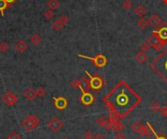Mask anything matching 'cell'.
I'll return each mask as SVG.
<instances>
[{
	"label": "cell",
	"instance_id": "cell-17",
	"mask_svg": "<svg viewBox=\"0 0 167 139\" xmlns=\"http://www.w3.org/2000/svg\"><path fill=\"white\" fill-rule=\"evenodd\" d=\"M135 59L139 64H143L146 63L148 62V55L146 54V52L144 51H140L139 53L136 54L135 55Z\"/></svg>",
	"mask_w": 167,
	"mask_h": 139
},
{
	"label": "cell",
	"instance_id": "cell-14",
	"mask_svg": "<svg viewBox=\"0 0 167 139\" xmlns=\"http://www.w3.org/2000/svg\"><path fill=\"white\" fill-rule=\"evenodd\" d=\"M24 96L28 99V101H34L37 97L36 90H34L33 88H28L25 90L24 92Z\"/></svg>",
	"mask_w": 167,
	"mask_h": 139
},
{
	"label": "cell",
	"instance_id": "cell-7",
	"mask_svg": "<svg viewBox=\"0 0 167 139\" xmlns=\"http://www.w3.org/2000/svg\"><path fill=\"white\" fill-rule=\"evenodd\" d=\"M68 16L63 15L61 18H59L58 20L53 21L52 23V28L54 30H56V31H60L62 28L65 27V25L68 24Z\"/></svg>",
	"mask_w": 167,
	"mask_h": 139
},
{
	"label": "cell",
	"instance_id": "cell-38",
	"mask_svg": "<svg viewBox=\"0 0 167 139\" xmlns=\"http://www.w3.org/2000/svg\"><path fill=\"white\" fill-rule=\"evenodd\" d=\"M158 139H165V138H163V137H162V138H158Z\"/></svg>",
	"mask_w": 167,
	"mask_h": 139
},
{
	"label": "cell",
	"instance_id": "cell-5",
	"mask_svg": "<svg viewBox=\"0 0 167 139\" xmlns=\"http://www.w3.org/2000/svg\"><path fill=\"white\" fill-rule=\"evenodd\" d=\"M63 125H64V123L58 118V117H53V118L47 123V127L54 132L59 131V130L63 128Z\"/></svg>",
	"mask_w": 167,
	"mask_h": 139
},
{
	"label": "cell",
	"instance_id": "cell-2",
	"mask_svg": "<svg viewBox=\"0 0 167 139\" xmlns=\"http://www.w3.org/2000/svg\"><path fill=\"white\" fill-rule=\"evenodd\" d=\"M78 56L79 58H83L92 60L96 66L100 67V68L105 66V64H107V62H108L107 58H105L104 55H97L95 58H89V56H86V55H78Z\"/></svg>",
	"mask_w": 167,
	"mask_h": 139
},
{
	"label": "cell",
	"instance_id": "cell-37",
	"mask_svg": "<svg viewBox=\"0 0 167 139\" xmlns=\"http://www.w3.org/2000/svg\"><path fill=\"white\" fill-rule=\"evenodd\" d=\"M5 1L8 3V5H9V6H11L12 4H14L15 2H17L18 0H5Z\"/></svg>",
	"mask_w": 167,
	"mask_h": 139
},
{
	"label": "cell",
	"instance_id": "cell-6",
	"mask_svg": "<svg viewBox=\"0 0 167 139\" xmlns=\"http://www.w3.org/2000/svg\"><path fill=\"white\" fill-rule=\"evenodd\" d=\"M2 100H3V102L5 103L7 106H13V105H15V104L17 103L18 96L16 94L13 93L12 92H10V90H8V92H6L5 93L3 94Z\"/></svg>",
	"mask_w": 167,
	"mask_h": 139
},
{
	"label": "cell",
	"instance_id": "cell-39",
	"mask_svg": "<svg viewBox=\"0 0 167 139\" xmlns=\"http://www.w3.org/2000/svg\"><path fill=\"white\" fill-rule=\"evenodd\" d=\"M165 3H167V0H165Z\"/></svg>",
	"mask_w": 167,
	"mask_h": 139
},
{
	"label": "cell",
	"instance_id": "cell-31",
	"mask_svg": "<svg viewBox=\"0 0 167 139\" xmlns=\"http://www.w3.org/2000/svg\"><path fill=\"white\" fill-rule=\"evenodd\" d=\"M83 137H84V139H93L94 134L91 130H87V131H85L84 134H83Z\"/></svg>",
	"mask_w": 167,
	"mask_h": 139
},
{
	"label": "cell",
	"instance_id": "cell-26",
	"mask_svg": "<svg viewBox=\"0 0 167 139\" xmlns=\"http://www.w3.org/2000/svg\"><path fill=\"white\" fill-rule=\"evenodd\" d=\"M36 93L38 97H44L46 95V90L43 88V87H39L36 90Z\"/></svg>",
	"mask_w": 167,
	"mask_h": 139
},
{
	"label": "cell",
	"instance_id": "cell-1",
	"mask_svg": "<svg viewBox=\"0 0 167 139\" xmlns=\"http://www.w3.org/2000/svg\"><path fill=\"white\" fill-rule=\"evenodd\" d=\"M39 124H40V119L35 115H28L26 116L22 122V127H23L26 131H30L36 128Z\"/></svg>",
	"mask_w": 167,
	"mask_h": 139
},
{
	"label": "cell",
	"instance_id": "cell-34",
	"mask_svg": "<svg viewBox=\"0 0 167 139\" xmlns=\"http://www.w3.org/2000/svg\"><path fill=\"white\" fill-rule=\"evenodd\" d=\"M70 86L72 87V88H74V89H79V80H74V81H72V83H70Z\"/></svg>",
	"mask_w": 167,
	"mask_h": 139
},
{
	"label": "cell",
	"instance_id": "cell-32",
	"mask_svg": "<svg viewBox=\"0 0 167 139\" xmlns=\"http://www.w3.org/2000/svg\"><path fill=\"white\" fill-rule=\"evenodd\" d=\"M149 48H151V46H149V44L147 42V43H144V44L141 46V51H144V52H147L149 50Z\"/></svg>",
	"mask_w": 167,
	"mask_h": 139
},
{
	"label": "cell",
	"instance_id": "cell-19",
	"mask_svg": "<svg viewBox=\"0 0 167 139\" xmlns=\"http://www.w3.org/2000/svg\"><path fill=\"white\" fill-rule=\"evenodd\" d=\"M46 5L50 10L55 11L60 7V2H59V0H47Z\"/></svg>",
	"mask_w": 167,
	"mask_h": 139
},
{
	"label": "cell",
	"instance_id": "cell-12",
	"mask_svg": "<svg viewBox=\"0 0 167 139\" xmlns=\"http://www.w3.org/2000/svg\"><path fill=\"white\" fill-rule=\"evenodd\" d=\"M155 64H158L159 67H162L163 70L167 72V50L163 52L160 56H158L155 60Z\"/></svg>",
	"mask_w": 167,
	"mask_h": 139
},
{
	"label": "cell",
	"instance_id": "cell-33",
	"mask_svg": "<svg viewBox=\"0 0 167 139\" xmlns=\"http://www.w3.org/2000/svg\"><path fill=\"white\" fill-rule=\"evenodd\" d=\"M114 139H126V136L123 132H118L116 133V135L114 136Z\"/></svg>",
	"mask_w": 167,
	"mask_h": 139
},
{
	"label": "cell",
	"instance_id": "cell-21",
	"mask_svg": "<svg viewBox=\"0 0 167 139\" xmlns=\"http://www.w3.org/2000/svg\"><path fill=\"white\" fill-rule=\"evenodd\" d=\"M149 25V21H148L147 20L143 19V18H141V19L138 21V23H137V27H138L140 29H142V30L147 29Z\"/></svg>",
	"mask_w": 167,
	"mask_h": 139
},
{
	"label": "cell",
	"instance_id": "cell-8",
	"mask_svg": "<svg viewBox=\"0 0 167 139\" xmlns=\"http://www.w3.org/2000/svg\"><path fill=\"white\" fill-rule=\"evenodd\" d=\"M53 103L54 106L59 110H64L68 106V99L64 96H58V97H53Z\"/></svg>",
	"mask_w": 167,
	"mask_h": 139
},
{
	"label": "cell",
	"instance_id": "cell-35",
	"mask_svg": "<svg viewBox=\"0 0 167 139\" xmlns=\"http://www.w3.org/2000/svg\"><path fill=\"white\" fill-rule=\"evenodd\" d=\"M159 112L161 113V115H162V116L167 117V107H163V108H161Z\"/></svg>",
	"mask_w": 167,
	"mask_h": 139
},
{
	"label": "cell",
	"instance_id": "cell-24",
	"mask_svg": "<svg viewBox=\"0 0 167 139\" xmlns=\"http://www.w3.org/2000/svg\"><path fill=\"white\" fill-rule=\"evenodd\" d=\"M10 49V45L6 42H1L0 43V52L1 53H6L7 51H9Z\"/></svg>",
	"mask_w": 167,
	"mask_h": 139
},
{
	"label": "cell",
	"instance_id": "cell-25",
	"mask_svg": "<svg viewBox=\"0 0 167 139\" xmlns=\"http://www.w3.org/2000/svg\"><path fill=\"white\" fill-rule=\"evenodd\" d=\"M96 124L98 125H100V127L104 128V127L107 125L108 123H107V121L105 120V118H103V117H99V118L96 120Z\"/></svg>",
	"mask_w": 167,
	"mask_h": 139
},
{
	"label": "cell",
	"instance_id": "cell-13",
	"mask_svg": "<svg viewBox=\"0 0 167 139\" xmlns=\"http://www.w3.org/2000/svg\"><path fill=\"white\" fill-rule=\"evenodd\" d=\"M148 21H149V24L152 25V27H159L160 25L162 24L161 18L156 14H153V15H152L151 17H149Z\"/></svg>",
	"mask_w": 167,
	"mask_h": 139
},
{
	"label": "cell",
	"instance_id": "cell-9",
	"mask_svg": "<svg viewBox=\"0 0 167 139\" xmlns=\"http://www.w3.org/2000/svg\"><path fill=\"white\" fill-rule=\"evenodd\" d=\"M131 128L135 133L141 134V135H149V131L147 128L141 124L140 122H135V123L131 125Z\"/></svg>",
	"mask_w": 167,
	"mask_h": 139
},
{
	"label": "cell",
	"instance_id": "cell-30",
	"mask_svg": "<svg viewBox=\"0 0 167 139\" xmlns=\"http://www.w3.org/2000/svg\"><path fill=\"white\" fill-rule=\"evenodd\" d=\"M7 139H22V137L18 132H11L7 136Z\"/></svg>",
	"mask_w": 167,
	"mask_h": 139
},
{
	"label": "cell",
	"instance_id": "cell-10",
	"mask_svg": "<svg viewBox=\"0 0 167 139\" xmlns=\"http://www.w3.org/2000/svg\"><path fill=\"white\" fill-rule=\"evenodd\" d=\"M152 33L158 36V38L161 39L164 43L167 42V25L166 24H162L159 27V29L155 30V31H152Z\"/></svg>",
	"mask_w": 167,
	"mask_h": 139
},
{
	"label": "cell",
	"instance_id": "cell-22",
	"mask_svg": "<svg viewBox=\"0 0 167 139\" xmlns=\"http://www.w3.org/2000/svg\"><path fill=\"white\" fill-rule=\"evenodd\" d=\"M10 7L5 0H0V15L4 16V11Z\"/></svg>",
	"mask_w": 167,
	"mask_h": 139
},
{
	"label": "cell",
	"instance_id": "cell-29",
	"mask_svg": "<svg viewBox=\"0 0 167 139\" xmlns=\"http://www.w3.org/2000/svg\"><path fill=\"white\" fill-rule=\"evenodd\" d=\"M44 17H45L46 20H51L54 18V12H53L52 10H47L45 13H44Z\"/></svg>",
	"mask_w": 167,
	"mask_h": 139
},
{
	"label": "cell",
	"instance_id": "cell-11",
	"mask_svg": "<svg viewBox=\"0 0 167 139\" xmlns=\"http://www.w3.org/2000/svg\"><path fill=\"white\" fill-rule=\"evenodd\" d=\"M80 101L83 105L85 106H89L92 103L94 102V96L93 94L90 93L89 92H84L82 93L81 96H80Z\"/></svg>",
	"mask_w": 167,
	"mask_h": 139
},
{
	"label": "cell",
	"instance_id": "cell-18",
	"mask_svg": "<svg viewBox=\"0 0 167 139\" xmlns=\"http://www.w3.org/2000/svg\"><path fill=\"white\" fill-rule=\"evenodd\" d=\"M147 8L145 7V6H143V5H139V6H137L134 9V11H133V13H134V15L135 16H137V17H139V18H143V17L147 14Z\"/></svg>",
	"mask_w": 167,
	"mask_h": 139
},
{
	"label": "cell",
	"instance_id": "cell-4",
	"mask_svg": "<svg viewBox=\"0 0 167 139\" xmlns=\"http://www.w3.org/2000/svg\"><path fill=\"white\" fill-rule=\"evenodd\" d=\"M86 74L89 76V80H90V88L93 89L95 90H98L103 87V80L102 78L98 75H95V76H91L89 73L87 71L85 72Z\"/></svg>",
	"mask_w": 167,
	"mask_h": 139
},
{
	"label": "cell",
	"instance_id": "cell-27",
	"mask_svg": "<svg viewBox=\"0 0 167 139\" xmlns=\"http://www.w3.org/2000/svg\"><path fill=\"white\" fill-rule=\"evenodd\" d=\"M112 128L114 130H116V131H120V130L124 128V125H123L121 123H119V122H115L114 125H112Z\"/></svg>",
	"mask_w": 167,
	"mask_h": 139
},
{
	"label": "cell",
	"instance_id": "cell-28",
	"mask_svg": "<svg viewBox=\"0 0 167 139\" xmlns=\"http://www.w3.org/2000/svg\"><path fill=\"white\" fill-rule=\"evenodd\" d=\"M160 105H159V103H157L156 101L153 102L152 105H151V110L152 112H159L160 111Z\"/></svg>",
	"mask_w": 167,
	"mask_h": 139
},
{
	"label": "cell",
	"instance_id": "cell-16",
	"mask_svg": "<svg viewBox=\"0 0 167 139\" xmlns=\"http://www.w3.org/2000/svg\"><path fill=\"white\" fill-rule=\"evenodd\" d=\"M16 50L18 53H20V54H24L25 52L28 50V43H26L25 40H23V39H21V40H19L17 43H16Z\"/></svg>",
	"mask_w": 167,
	"mask_h": 139
},
{
	"label": "cell",
	"instance_id": "cell-23",
	"mask_svg": "<svg viewBox=\"0 0 167 139\" xmlns=\"http://www.w3.org/2000/svg\"><path fill=\"white\" fill-rule=\"evenodd\" d=\"M122 8L124 10H130L133 8V2L131 0H124L122 2Z\"/></svg>",
	"mask_w": 167,
	"mask_h": 139
},
{
	"label": "cell",
	"instance_id": "cell-40",
	"mask_svg": "<svg viewBox=\"0 0 167 139\" xmlns=\"http://www.w3.org/2000/svg\"><path fill=\"white\" fill-rule=\"evenodd\" d=\"M166 103H167V99H166Z\"/></svg>",
	"mask_w": 167,
	"mask_h": 139
},
{
	"label": "cell",
	"instance_id": "cell-15",
	"mask_svg": "<svg viewBox=\"0 0 167 139\" xmlns=\"http://www.w3.org/2000/svg\"><path fill=\"white\" fill-rule=\"evenodd\" d=\"M79 89L81 90L82 93L88 92L90 89V80L86 77H82L80 80H79Z\"/></svg>",
	"mask_w": 167,
	"mask_h": 139
},
{
	"label": "cell",
	"instance_id": "cell-3",
	"mask_svg": "<svg viewBox=\"0 0 167 139\" xmlns=\"http://www.w3.org/2000/svg\"><path fill=\"white\" fill-rule=\"evenodd\" d=\"M148 43L149 44L152 48H153L155 51H159L162 47L165 45V43L161 40V39L158 38V36H156L155 34H152V36L149 38Z\"/></svg>",
	"mask_w": 167,
	"mask_h": 139
},
{
	"label": "cell",
	"instance_id": "cell-20",
	"mask_svg": "<svg viewBox=\"0 0 167 139\" xmlns=\"http://www.w3.org/2000/svg\"><path fill=\"white\" fill-rule=\"evenodd\" d=\"M29 41L33 45H38L42 42V37L39 35V34H33L32 36H30Z\"/></svg>",
	"mask_w": 167,
	"mask_h": 139
},
{
	"label": "cell",
	"instance_id": "cell-36",
	"mask_svg": "<svg viewBox=\"0 0 167 139\" xmlns=\"http://www.w3.org/2000/svg\"><path fill=\"white\" fill-rule=\"evenodd\" d=\"M93 139H105V138L101 133H97V134H95V135H94Z\"/></svg>",
	"mask_w": 167,
	"mask_h": 139
}]
</instances>
